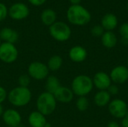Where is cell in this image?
Wrapping results in <instances>:
<instances>
[{
    "label": "cell",
    "instance_id": "cell-37",
    "mask_svg": "<svg viewBox=\"0 0 128 127\" xmlns=\"http://www.w3.org/2000/svg\"></svg>",
    "mask_w": 128,
    "mask_h": 127
},
{
    "label": "cell",
    "instance_id": "cell-6",
    "mask_svg": "<svg viewBox=\"0 0 128 127\" xmlns=\"http://www.w3.org/2000/svg\"><path fill=\"white\" fill-rule=\"evenodd\" d=\"M28 75L37 81H41L46 79L50 74V70L44 63L40 61H33L32 62L27 69Z\"/></svg>",
    "mask_w": 128,
    "mask_h": 127
},
{
    "label": "cell",
    "instance_id": "cell-23",
    "mask_svg": "<svg viewBox=\"0 0 128 127\" xmlns=\"http://www.w3.org/2000/svg\"><path fill=\"white\" fill-rule=\"evenodd\" d=\"M89 106V101L86 97H80L76 101V107L80 112H85Z\"/></svg>",
    "mask_w": 128,
    "mask_h": 127
},
{
    "label": "cell",
    "instance_id": "cell-13",
    "mask_svg": "<svg viewBox=\"0 0 128 127\" xmlns=\"http://www.w3.org/2000/svg\"><path fill=\"white\" fill-rule=\"evenodd\" d=\"M57 102L61 103H69L74 99V93L72 90L68 87L60 86L53 94Z\"/></svg>",
    "mask_w": 128,
    "mask_h": 127
},
{
    "label": "cell",
    "instance_id": "cell-20",
    "mask_svg": "<svg viewBox=\"0 0 128 127\" xmlns=\"http://www.w3.org/2000/svg\"><path fill=\"white\" fill-rule=\"evenodd\" d=\"M101 42L104 46L107 49H112L117 44L118 40L112 31H106L101 37Z\"/></svg>",
    "mask_w": 128,
    "mask_h": 127
},
{
    "label": "cell",
    "instance_id": "cell-32",
    "mask_svg": "<svg viewBox=\"0 0 128 127\" xmlns=\"http://www.w3.org/2000/svg\"><path fill=\"white\" fill-rule=\"evenodd\" d=\"M107 127H120V125L116 121H110L109 122Z\"/></svg>",
    "mask_w": 128,
    "mask_h": 127
},
{
    "label": "cell",
    "instance_id": "cell-22",
    "mask_svg": "<svg viewBox=\"0 0 128 127\" xmlns=\"http://www.w3.org/2000/svg\"><path fill=\"white\" fill-rule=\"evenodd\" d=\"M63 64V59L60 55H54L51 56L46 64V66L50 71H57L58 70Z\"/></svg>",
    "mask_w": 128,
    "mask_h": 127
},
{
    "label": "cell",
    "instance_id": "cell-1",
    "mask_svg": "<svg viewBox=\"0 0 128 127\" xmlns=\"http://www.w3.org/2000/svg\"><path fill=\"white\" fill-rule=\"evenodd\" d=\"M32 92L28 88L17 86L8 93V100L14 107H23L32 100Z\"/></svg>",
    "mask_w": 128,
    "mask_h": 127
},
{
    "label": "cell",
    "instance_id": "cell-33",
    "mask_svg": "<svg viewBox=\"0 0 128 127\" xmlns=\"http://www.w3.org/2000/svg\"><path fill=\"white\" fill-rule=\"evenodd\" d=\"M70 2L72 4V5H75V4H79L81 1V0H69Z\"/></svg>",
    "mask_w": 128,
    "mask_h": 127
},
{
    "label": "cell",
    "instance_id": "cell-29",
    "mask_svg": "<svg viewBox=\"0 0 128 127\" xmlns=\"http://www.w3.org/2000/svg\"><path fill=\"white\" fill-rule=\"evenodd\" d=\"M7 98H8V93L6 90L2 86H0V104L4 103Z\"/></svg>",
    "mask_w": 128,
    "mask_h": 127
},
{
    "label": "cell",
    "instance_id": "cell-7",
    "mask_svg": "<svg viewBox=\"0 0 128 127\" xmlns=\"http://www.w3.org/2000/svg\"><path fill=\"white\" fill-rule=\"evenodd\" d=\"M19 56V52L13 43L2 42L0 46V61L5 64L15 62Z\"/></svg>",
    "mask_w": 128,
    "mask_h": 127
},
{
    "label": "cell",
    "instance_id": "cell-35",
    "mask_svg": "<svg viewBox=\"0 0 128 127\" xmlns=\"http://www.w3.org/2000/svg\"><path fill=\"white\" fill-rule=\"evenodd\" d=\"M127 67L128 68V60H127Z\"/></svg>",
    "mask_w": 128,
    "mask_h": 127
},
{
    "label": "cell",
    "instance_id": "cell-28",
    "mask_svg": "<svg viewBox=\"0 0 128 127\" xmlns=\"http://www.w3.org/2000/svg\"><path fill=\"white\" fill-rule=\"evenodd\" d=\"M108 91V93L111 95V96H115L117 95L119 92V88L118 87L117 85L116 84H111V85L108 88V89L106 90Z\"/></svg>",
    "mask_w": 128,
    "mask_h": 127
},
{
    "label": "cell",
    "instance_id": "cell-21",
    "mask_svg": "<svg viewBox=\"0 0 128 127\" xmlns=\"http://www.w3.org/2000/svg\"><path fill=\"white\" fill-rule=\"evenodd\" d=\"M45 82V89L46 92L50 94H54L56 90L61 86L58 79L55 76H49L46 79Z\"/></svg>",
    "mask_w": 128,
    "mask_h": 127
},
{
    "label": "cell",
    "instance_id": "cell-34",
    "mask_svg": "<svg viewBox=\"0 0 128 127\" xmlns=\"http://www.w3.org/2000/svg\"><path fill=\"white\" fill-rule=\"evenodd\" d=\"M4 109H3V106H2V104H0V117H2V115H3V113H4Z\"/></svg>",
    "mask_w": 128,
    "mask_h": 127
},
{
    "label": "cell",
    "instance_id": "cell-31",
    "mask_svg": "<svg viewBox=\"0 0 128 127\" xmlns=\"http://www.w3.org/2000/svg\"><path fill=\"white\" fill-rule=\"evenodd\" d=\"M122 127H128V114L122 119Z\"/></svg>",
    "mask_w": 128,
    "mask_h": 127
},
{
    "label": "cell",
    "instance_id": "cell-27",
    "mask_svg": "<svg viewBox=\"0 0 128 127\" xmlns=\"http://www.w3.org/2000/svg\"><path fill=\"white\" fill-rule=\"evenodd\" d=\"M8 16V8L4 3L0 2V22L4 20Z\"/></svg>",
    "mask_w": 128,
    "mask_h": 127
},
{
    "label": "cell",
    "instance_id": "cell-26",
    "mask_svg": "<svg viewBox=\"0 0 128 127\" xmlns=\"http://www.w3.org/2000/svg\"><path fill=\"white\" fill-rule=\"evenodd\" d=\"M92 34L94 37H102V35L104 34V28L102 27V25H96L92 28Z\"/></svg>",
    "mask_w": 128,
    "mask_h": 127
},
{
    "label": "cell",
    "instance_id": "cell-24",
    "mask_svg": "<svg viewBox=\"0 0 128 127\" xmlns=\"http://www.w3.org/2000/svg\"><path fill=\"white\" fill-rule=\"evenodd\" d=\"M30 82H31V77L28 74H22L18 78L19 86L28 88Z\"/></svg>",
    "mask_w": 128,
    "mask_h": 127
},
{
    "label": "cell",
    "instance_id": "cell-3",
    "mask_svg": "<svg viewBox=\"0 0 128 127\" xmlns=\"http://www.w3.org/2000/svg\"><path fill=\"white\" fill-rule=\"evenodd\" d=\"M68 20L75 25H84L91 20L90 13L80 4L71 5L67 11Z\"/></svg>",
    "mask_w": 128,
    "mask_h": 127
},
{
    "label": "cell",
    "instance_id": "cell-8",
    "mask_svg": "<svg viewBox=\"0 0 128 127\" xmlns=\"http://www.w3.org/2000/svg\"><path fill=\"white\" fill-rule=\"evenodd\" d=\"M108 110L112 117L122 119L128 114V105L122 99H115L109 103Z\"/></svg>",
    "mask_w": 128,
    "mask_h": 127
},
{
    "label": "cell",
    "instance_id": "cell-10",
    "mask_svg": "<svg viewBox=\"0 0 128 127\" xmlns=\"http://www.w3.org/2000/svg\"><path fill=\"white\" fill-rule=\"evenodd\" d=\"M2 118L3 122L7 127H19L22 122L20 113L14 109H8L4 110Z\"/></svg>",
    "mask_w": 128,
    "mask_h": 127
},
{
    "label": "cell",
    "instance_id": "cell-15",
    "mask_svg": "<svg viewBox=\"0 0 128 127\" xmlns=\"http://www.w3.org/2000/svg\"><path fill=\"white\" fill-rule=\"evenodd\" d=\"M28 123L31 127H45L47 121L46 116L38 111H34L29 114L28 117Z\"/></svg>",
    "mask_w": 128,
    "mask_h": 127
},
{
    "label": "cell",
    "instance_id": "cell-12",
    "mask_svg": "<svg viewBox=\"0 0 128 127\" xmlns=\"http://www.w3.org/2000/svg\"><path fill=\"white\" fill-rule=\"evenodd\" d=\"M92 81L94 86L99 91H106L112 84V80L110 75L103 71L96 73L92 79Z\"/></svg>",
    "mask_w": 128,
    "mask_h": 127
},
{
    "label": "cell",
    "instance_id": "cell-17",
    "mask_svg": "<svg viewBox=\"0 0 128 127\" xmlns=\"http://www.w3.org/2000/svg\"><path fill=\"white\" fill-rule=\"evenodd\" d=\"M111 101V95L107 91H99L94 97V102L98 107H104L108 106Z\"/></svg>",
    "mask_w": 128,
    "mask_h": 127
},
{
    "label": "cell",
    "instance_id": "cell-2",
    "mask_svg": "<svg viewBox=\"0 0 128 127\" xmlns=\"http://www.w3.org/2000/svg\"><path fill=\"white\" fill-rule=\"evenodd\" d=\"M94 88L92 79L86 75L76 76L71 82V88L74 95L77 97H86L89 94Z\"/></svg>",
    "mask_w": 128,
    "mask_h": 127
},
{
    "label": "cell",
    "instance_id": "cell-18",
    "mask_svg": "<svg viewBox=\"0 0 128 127\" xmlns=\"http://www.w3.org/2000/svg\"><path fill=\"white\" fill-rule=\"evenodd\" d=\"M56 13L51 8L44 9L40 14V20L42 23L49 27L56 22Z\"/></svg>",
    "mask_w": 128,
    "mask_h": 127
},
{
    "label": "cell",
    "instance_id": "cell-30",
    "mask_svg": "<svg viewBox=\"0 0 128 127\" xmlns=\"http://www.w3.org/2000/svg\"><path fill=\"white\" fill-rule=\"evenodd\" d=\"M28 1L34 6H40L42 4H44L46 0H28Z\"/></svg>",
    "mask_w": 128,
    "mask_h": 127
},
{
    "label": "cell",
    "instance_id": "cell-11",
    "mask_svg": "<svg viewBox=\"0 0 128 127\" xmlns=\"http://www.w3.org/2000/svg\"><path fill=\"white\" fill-rule=\"evenodd\" d=\"M110 76L114 84H124L128 81V68L127 66L118 65L112 68L110 73Z\"/></svg>",
    "mask_w": 128,
    "mask_h": 127
},
{
    "label": "cell",
    "instance_id": "cell-38",
    "mask_svg": "<svg viewBox=\"0 0 128 127\" xmlns=\"http://www.w3.org/2000/svg\"></svg>",
    "mask_w": 128,
    "mask_h": 127
},
{
    "label": "cell",
    "instance_id": "cell-19",
    "mask_svg": "<svg viewBox=\"0 0 128 127\" xmlns=\"http://www.w3.org/2000/svg\"><path fill=\"white\" fill-rule=\"evenodd\" d=\"M101 23L102 27L104 28V30H106L107 31H111L116 28L118 25V19L116 16L113 13H107L103 17Z\"/></svg>",
    "mask_w": 128,
    "mask_h": 127
},
{
    "label": "cell",
    "instance_id": "cell-36",
    "mask_svg": "<svg viewBox=\"0 0 128 127\" xmlns=\"http://www.w3.org/2000/svg\"><path fill=\"white\" fill-rule=\"evenodd\" d=\"M2 40H1V39H0V46H1V44H2Z\"/></svg>",
    "mask_w": 128,
    "mask_h": 127
},
{
    "label": "cell",
    "instance_id": "cell-5",
    "mask_svg": "<svg viewBox=\"0 0 128 127\" xmlns=\"http://www.w3.org/2000/svg\"><path fill=\"white\" fill-rule=\"evenodd\" d=\"M51 37L59 42H64L70 39L71 36V29L69 25L62 21H56L49 28Z\"/></svg>",
    "mask_w": 128,
    "mask_h": 127
},
{
    "label": "cell",
    "instance_id": "cell-4",
    "mask_svg": "<svg viewBox=\"0 0 128 127\" xmlns=\"http://www.w3.org/2000/svg\"><path fill=\"white\" fill-rule=\"evenodd\" d=\"M57 106V101L52 94L44 91L41 93L37 99L36 107L37 111L43 114L44 116L52 115Z\"/></svg>",
    "mask_w": 128,
    "mask_h": 127
},
{
    "label": "cell",
    "instance_id": "cell-9",
    "mask_svg": "<svg viewBox=\"0 0 128 127\" xmlns=\"http://www.w3.org/2000/svg\"><path fill=\"white\" fill-rule=\"evenodd\" d=\"M28 7L22 2H15L8 8V16L14 20H22L28 16Z\"/></svg>",
    "mask_w": 128,
    "mask_h": 127
},
{
    "label": "cell",
    "instance_id": "cell-25",
    "mask_svg": "<svg viewBox=\"0 0 128 127\" xmlns=\"http://www.w3.org/2000/svg\"><path fill=\"white\" fill-rule=\"evenodd\" d=\"M119 32L122 37V41L128 42V23H124L122 25L119 29Z\"/></svg>",
    "mask_w": 128,
    "mask_h": 127
},
{
    "label": "cell",
    "instance_id": "cell-39",
    "mask_svg": "<svg viewBox=\"0 0 128 127\" xmlns=\"http://www.w3.org/2000/svg\"></svg>",
    "mask_w": 128,
    "mask_h": 127
},
{
    "label": "cell",
    "instance_id": "cell-16",
    "mask_svg": "<svg viewBox=\"0 0 128 127\" xmlns=\"http://www.w3.org/2000/svg\"><path fill=\"white\" fill-rule=\"evenodd\" d=\"M0 39L3 42L14 44L19 39V34L13 28L4 27L0 30Z\"/></svg>",
    "mask_w": 128,
    "mask_h": 127
},
{
    "label": "cell",
    "instance_id": "cell-14",
    "mask_svg": "<svg viewBox=\"0 0 128 127\" xmlns=\"http://www.w3.org/2000/svg\"><path fill=\"white\" fill-rule=\"evenodd\" d=\"M69 58L75 63L83 62L88 55L86 49L81 46H74L70 48L68 52Z\"/></svg>",
    "mask_w": 128,
    "mask_h": 127
}]
</instances>
